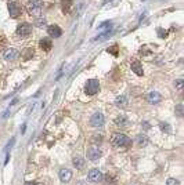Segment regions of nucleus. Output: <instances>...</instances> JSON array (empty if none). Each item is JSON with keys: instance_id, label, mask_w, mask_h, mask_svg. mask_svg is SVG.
Here are the masks:
<instances>
[{"instance_id": "f257e3e1", "label": "nucleus", "mask_w": 184, "mask_h": 185, "mask_svg": "<svg viewBox=\"0 0 184 185\" xmlns=\"http://www.w3.org/2000/svg\"><path fill=\"white\" fill-rule=\"evenodd\" d=\"M111 144L116 146V148H123V146H127L130 144V139L127 135L122 134V133H115L111 137Z\"/></svg>"}, {"instance_id": "f03ea898", "label": "nucleus", "mask_w": 184, "mask_h": 185, "mask_svg": "<svg viewBox=\"0 0 184 185\" xmlns=\"http://www.w3.org/2000/svg\"><path fill=\"white\" fill-rule=\"evenodd\" d=\"M26 10L31 15L39 17L42 10H43V2H42V0H29V2L26 3Z\"/></svg>"}, {"instance_id": "7ed1b4c3", "label": "nucleus", "mask_w": 184, "mask_h": 185, "mask_svg": "<svg viewBox=\"0 0 184 185\" xmlns=\"http://www.w3.org/2000/svg\"><path fill=\"white\" fill-rule=\"evenodd\" d=\"M100 90V83L97 79H90L87 83H86V87H85V91L87 95H94V94L98 93Z\"/></svg>"}, {"instance_id": "20e7f679", "label": "nucleus", "mask_w": 184, "mask_h": 185, "mask_svg": "<svg viewBox=\"0 0 184 185\" xmlns=\"http://www.w3.org/2000/svg\"><path fill=\"white\" fill-rule=\"evenodd\" d=\"M104 115L101 112H96L92 115V117H90V124L93 126V127H103L104 126Z\"/></svg>"}, {"instance_id": "39448f33", "label": "nucleus", "mask_w": 184, "mask_h": 185, "mask_svg": "<svg viewBox=\"0 0 184 185\" xmlns=\"http://www.w3.org/2000/svg\"><path fill=\"white\" fill-rule=\"evenodd\" d=\"M17 35H18L20 37H28L31 35V32H32V26L29 25V24H26V22H24V24H21V25L17 26Z\"/></svg>"}, {"instance_id": "423d86ee", "label": "nucleus", "mask_w": 184, "mask_h": 185, "mask_svg": "<svg viewBox=\"0 0 184 185\" xmlns=\"http://www.w3.org/2000/svg\"><path fill=\"white\" fill-rule=\"evenodd\" d=\"M101 156H103V152L100 151V148H97V146H92V148L87 149V158L92 160V162L98 160Z\"/></svg>"}, {"instance_id": "0eeeda50", "label": "nucleus", "mask_w": 184, "mask_h": 185, "mask_svg": "<svg viewBox=\"0 0 184 185\" xmlns=\"http://www.w3.org/2000/svg\"><path fill=\"white\" fill-rule=\"evenodd\" d=\"M8 13L11 18H17L21 15V7L17 2H8Z\"/></svg>"}, {"instance_id": "6e6552de", "label": "nucleus", "mask_w": 184, "mask_h": 185, "mask_svg": "<svg viewBox=\"0 0 184 185\" xmlns=\"http://www.w3.org/2000/svg\"><path fill=\"white\" fill-rule=\"evenodd\" d=\"M89 180L93 182H100L103 180V173L98 169H92L89 171Z\"/></svg>"}, {"instance_id": "1a4fd4ad", "label": "nucleus", "mask_w": 184, "mask_h": 185, "mask_svg": "<svg viewBox=\"0 0 184 185\" xmlns=\"http://www.w3.org/2000/svg\"><path fill=\"white\" fill-rule=\"evenodd\" d=\"M3 57H4V60H7V61H14L17 57H18V51H17L15 48L10 47L3 53Z\"/></svg>"}, {"instance_id": "9d476101", "label": "nucleus", "mask_w": 184, "mask_h": 185, "mask_svg": "<svg viewBox=\"0 0 184 185\" xmlns=\"http://www.w3.org/2000/svg\"><path fill=\"white\" fill-rule=\"evenodd\" d=\"M147 100H148V102L150 104H158V102H161L162 95L158 91H151V93H148Z\"/></svg>"}, {"instance_id": "9b49d317", "label": "nucleus", "mask_w": 184, "mask_h": 185, "mask_svg": "<svg viewBox=\"0 0 184 185\" xmlns=\"http://www.w3.org/2000/svg\"><path fill=\"white\" fill-rule=\"evenodd\" d=\"M47 32H48V35H50L51 37H60L62 35V30H61V28L58 25H50L48 26V29H47Z\"/></svg>"}, {"instance_id": "f8f14e48", "label": "nucleus", "mask_w": 184, "mask_h": 185, "mask_svg": "<svg viewBox=\"0 0 184 185\" xmlns=\"http://www.w3.org/2000/svg\"><path fill=\"white\" fill-rule=\"evenodd\" d=\"M72 178V171L71 170H68V169H62L60 170V180L62 181V182H69Z\"/></svg>"}, {"instance_id": "ddd939ff", "label": "nucleus", "mask_w": 184, "mask_h": 185, "mask_svg": "<svg viewBox=\"0 0 184 185\" xmlns=\"http://www.w3.org/2000/svg\"><path fill=\"white\" fill-rule=\"evenodd\" d=\"M131 71H133L136 75L138 76H143L144 75V71H143V66H141V62L134 60L133 62H131Z\"/></svg>"}, {"instance_id": "4468645a", "label": "nucleus", "mask_w": 184, "mask_h": 185, "mask_svg": "<svg viewBox=\"0 0 184 185\" xmlns=\"http://www.w3.org/2000/svg\"><path fill=\"white\" fill-rule=\"evenodd\" d=\"M114 122H115L116 126H120V127H127L129 126V117L125 116V115H119Z\"/></svg>"}, {"instance_id": "2eb2a0df", "label": "nucleus", "mask_w": 184, "mask_h": 185, "mask_svg": "<svg viewBox=\"0 0 184 185\" xmlns=\"http://www.w3.org/2000/svg\"><path fill=\"white\" fill-rule=\"evenodd\" d=\"M39 46L42 50H44V51H50L51 50V47H53V43H51V40L48 39V37H44V39H42L39 41Z\"/></svg>"}, {"instance_id": "dca6fc26", "label": "nucleus", "mask_w": 184, "mask_h": 185, "mask_svg": "<svg viewBox=\"0 0 184 185\" xmlns=\"http://www.w3.org/2000/svg\"><path fill=\"white\" fill-rule=\"evenodd\" d=\"M72 6H74L72 0H61V10L64 14H68L69 11H71Z\"/></svg>"}, {"instance_id": "f3484780", "label": "nucleus", "mask_w": 184, "mask_h": 185, "mask_svg": "<svg viewBox=\"0 0 184 185\" xmlns=\"http://www.w3.org/2000/svg\"><path fill=\"white\" fill-rule=\"evenodd\" d=\"M72 162H74V166H75L78 170H82L83 167H85V159H83L82 156H75Z\"/></svg>"}, {"instance_id": "a211bd4d", "label": "nucleus", "mask_w": 184, "mask_h": 185, "mask_svg": "<svg viewBox=\"0 0 184 185\" xmlns=\"http://www.w3.org/2000/svg\"><path fill=\"white\" fill-rule=\"evenodd\" d=\"M115 105L116 106H120V108H125L127 105V98L125 95H119L115 98Z\"/></svg>"}, {"instance_id": "6ab92c4d", "label": "nucleus", "mask_w": 184, "mask_h": 185, "mask_svg": "<svg viewBox=\"0 0 184 185\" xmlns=\"http://www.w3.org/2000/svg\"><path fill=\"white\" fill-rule=\"evenodd\" d=\"M111 35H112V29H109V30H105L104 33H101V35H98V36L94 39V41H104L107 39V37H109Z\"/></svg>"}, {"instance_id": "aec40b11", "label": "nucleus", "mask_w": 184, "mask_h": 185, "mask_svg": "<svg viewBox=\"0 0 184 185\" xmlns=\"http://www.w3.org/2000/svg\"><path fill=\"white\" fill-rule=\"evenodd\" d=\"M137 144L143 148V146H145L148 144V138H147V135H144V134H140V135H137Z\"/></svg>"}, {"instance_id": "412c9836", "label": "nucleus", "mask_w": 184, "mask_h": 185, "mask_svg": "<svg viewBox=\"0 0 184 185\" xmlns=\"http://www.w3.org/2000/svg\"><path fill=\"white\" fill-rule=\"evenodd\" d=\"M138 53H140V55H143V57H147V55L151 54V50L147 46H143L140 48V51H138Z\"/></svg>"}, {"instance_id": "4be33fe9", "label": "nucleus", "mask_w": 184, "mask_h": 185, "mask_svg": "<svg viewBox=\"0 0 184 185\" xmlns=\"http://www.w3.org/2000/svg\"><path fill=\"white\" fill-rule=\"evenodd\" d=\"M46 24H47V21H46V18H37L36 19V22H35V25L36 26H39V28H43V26H46Z\"/></svg>"}, {"instance_id": "5701e85b", "label": "nucleus", "mask_w": 184, "mask_h": 185, "mask_svg": "<svg viewBox=\"0 0 184 185\" xmlns=\"http://www.w3.org/2000/svg\"><path fill=\"white\" fill-rule=\"evenodd\" d=\"M175 111H176V115H177L179 117H181L183 116V104H179V105L175 108Z\"/></svg>"}, {"instance_id": "b1692460", "label": "nucleus", "mask_w": 184, "mask_h": 185, "mask_svg": "<svg viewBox=\"0 0 184 185\" xmlns=\"http://www.w3.org/2000/svg\"><path fill=\"white\" fill-rule=\"evenodd\" d=\"M33 55V50L31 48H26L25 50V54H24V60H31V57Z\"/></svg>"}, {"instance_id": "393cba45", "label": "nucleus", "mask_w": 184, "mask_h": 185, "mask_svg": "<svg viewBox=\"0 0 184 185\" xmlns=\"http://www.w3.org/2000/svg\"><path fill=\"white\" fill-rule=\"evenodd\" d=\"M159 126H161V130H162V131H166V133H170V131H172L170 126H169L168 123H161Z\"/></svg>"}, {"instance_id": "a878e982", "label": "nucleus", "mask_w": 184, "mask_h": 185, "mask_svg": "<svg viewBox=\"0 0 184 185\" xmlns=\"http://www.w3.org/2000/svg\"><path fill=\"white\" fill-rule=\"evenodd\" d=\"M112 26V22H111V21H105V22H103L101 25L98 26V29L101 30V29H105V28H111Z\"/></svg>"}, {"instance_id": "bb28decb", "label": "nucleus", "mask_w": 184, "mask_h": 185, "mask_svg": "<svg viewBox=\"0 0 184 185\" xmlns=\"http://www.w3.org/2000/svg\"><path fill=\"white\" fill-rule=\"evenodd\" d=\"M158 36L164 39V37H166V36H168V32H166V30H164V29H162V28H159V29H158Z\"/></svg>"}, {"instance_id": "cd10ccee", "label": "nucleus", "mask_w": 184, "mask_h": 185, "mask_svg": "<svg viewBox=\"0 0 184 185\" xmlns=\"http://www.w3.org/2000/svg\"><path fill=\"white\" fill-rule=\"evenodd\" d=\"M107 51H108V53H111V54H114V55H118V47H116V46L109 47Z\"/></svg>"}, {"instance_id": "c85d7f7f", "label": "nucleus", "mask_w": 184, "mask_h": 185, "mask_svg": "<svg viewBox=\"0 0 184 185\" xmlns=\"http://www.w3.org/2000/svg\"><path fill=\"white\" fill-rule=\"evenodd\" d=\"M176 87H177V90H180V91H181L183 90V79H179V80H176Z\"/></svg>"}, {"instance_id": "c756f323", "label": "nucleus", "mask_w": 184, "mask_h": 185, "mask_svg": "<svg viewBox=\"0 0 184 185\" xmlns=\"http://www.w3.org/2000/svg\"><path fill=\"white\" fill-rule=\"evenodd\" d=\"M166 185H179V181L176 178H169L166 181Z\"/></svg>"}, {"instance_id": "7c9ffc66", "label": "nucleus", "mask_w": 184, "mask_h": 185, "mask_svg": "<svg viewBox=\"0 0 184 185\" xmlns=\"http://www.w3.org/2000/svg\"><path fill=\"white\" fill-rule=\"evenodd\" d=\"M14 142H15V138H11V139H10V142L7 144L6 148H7V149H11V146L14 145Z\"/></svg>"}, {"instance_id": "2f4dec72", "label": "nucleus", "mask_w": 184, "mask_h": 185, "mask_svg": "<svg viewBox=\"0 0 184 185\" xmlns=\"http://www.w3.org/2000/svg\"><path fill=\"white\" fill-rule=\"evenodd\" d=\"M4 44H6V39L3 36H0V48L4 47Z\"/></svg>"}, {"instance_id": "473e14b6", "label": "nucleus", "mask_w": 184, "mask_h": 185, "mask_svg": "<svg viewBox=\"0 0 184 185\" xmlns=\"http://www.w3.org/2000/svg\"><path fill=\"white\" fill-rule=\"evenodd\" d=\"M93 137H94V138H93V141H94V142L96 141H98V142L101 141V135H100V134L98 135H93Z\"/></svg>"}, {"instance_id": "72a5a7b5", "label": "nucleus", "mask_w": 184, "mask_h": 185, "mask_svg": "<svg viewBox=\"0 0 184 185\" xmlns=\"http://www.w3.org/2000/svg\"><path fill=\"white\" fill-rule=\"evenodd\" d=\"M143 126H144L145 130H148V128H150V123H148V122H143Z\"/></svg>"}, {"instance_id": "f704fd0d", "label": "nucleus", "mask_w": 184, "mask_h": 185, "mask_svg": "<svg viewBox=\"0 0 184 185\" xmlns=\"http://www.w3.org/2000/svg\"><path fill=\"white\" fill-rule=\"evenodd\" d=\"M8 160H10V155H7V156H6V162H4V165H7V163H8Z\"/></svg>"}, {"instance_id": "c9c22d12", "label": "nucleus", "mask_w": 184, "mask_h": 185, "mask_svg": "<svg viewBox=\"0 0 184 185\" xmlns=\"http://www.w3.org/2000/svg\"><path fill=\"white\" fill-rule=\"evenodd\" d=\"M25 185H35V184H33V182H26Z\"/></svg>"}, {"instance_id": "e433bc0d", "label": "nucleus", "mask_w": 184, "mask_h": 185, "mask_svg": "<svg viewBox=\"0 0 184 185\" xmlns=\"http://www.w3.org/2000/svg\"><path fill=\"white\" fill-rule=\"evenodd\" d=\"M108 2H112V0H108Z\"/></svg>"}]
</instances>
